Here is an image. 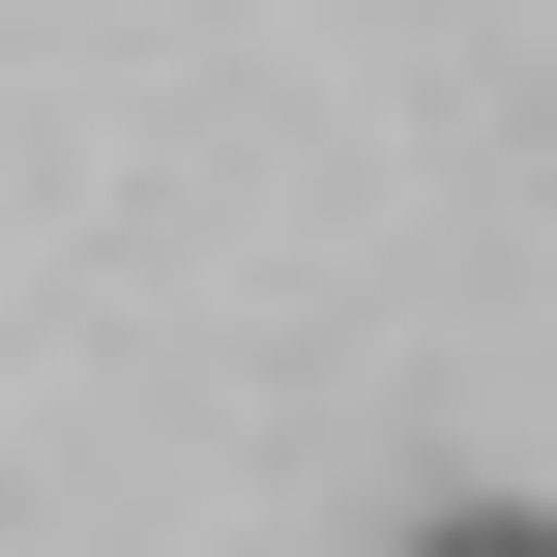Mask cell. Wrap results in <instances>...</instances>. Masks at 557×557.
<instances>
[{"label": "cell", "instance_id": "6da1fadb", "mask_svg": "<svg viewBox=\"0 0 557 557\" xmlns=\"http://www.w3.org/2000/svg\"><path fill=\"white\" fill-rule=\"evenodd\" d=\"M382 557H557V499H411Z\"/></svg>", "mask_w": 557, "mask_h": 557}]
</instances>
